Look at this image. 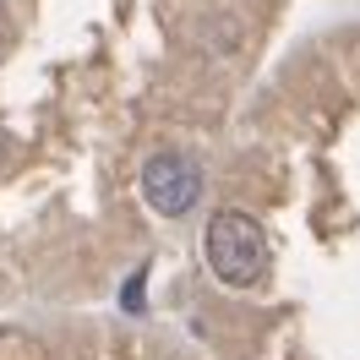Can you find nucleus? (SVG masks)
Returning a JSON list of instances; mask_svg holds the SVG:
<instances>
[{
    "instance_id": "nucleus-1",
    "label": "nucleus",
    "mask_w": 360,
    "mask_h": 360,
    "mask_svg": "<svg viewBox=\"0 0 360 360\" xmlns=\"http://www.w3.org/2000/svg\"><path fill=\"white\" fill-rule=\"evenodd\" d=\"M202 251H207V268H213V278L224 290H251L268 273V235H262V224L251 219L246 207H219L207 219Z\"/></svg>"
},
{
    "instance_id": "nucleus-2",
    "label": "nucleus",
    "mask_w": 360,
    "mask_h": 360,
    "mask_svg": "<svg viewBox=\"0 0 360 360\" xmlns=\"http://www.w3.org/2000/svg\"><path fill=\"white\" fill-rule=\"evenodd\" d=\"M142 197L153 207L158 219H186L191 207L202 202V169H197V158L175 153V148H164L142 164Z\"/></svg>"
},
{
    "instance_id": "nucleus-3",
    "label": "nucleus",
    "mask_w": 360,
    "mask_h": 360,
    "mask_svg": "<svg viewBox=\"0 0 360 360\" xmlns=\"http://www.w3.org/2000/svg\"><path fill=\"white\" fill-rule=\"evenodd\" d=\"M120 300H126V311H142V273H131V278H126V290H120Z\"/></svg>"
}]
</instances>
